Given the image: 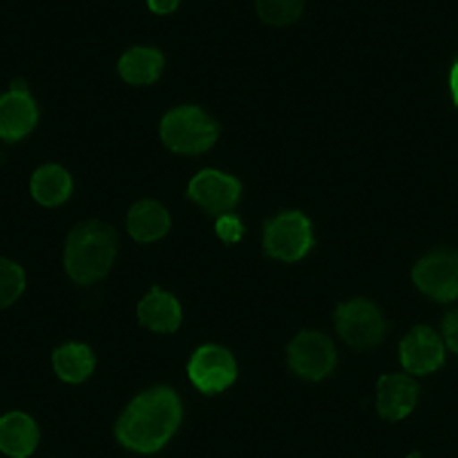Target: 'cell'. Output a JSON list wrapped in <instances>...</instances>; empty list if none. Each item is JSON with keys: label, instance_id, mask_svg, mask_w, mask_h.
<instances>
[{"label": "cell", "instance_id": "obj_14", "mask_svg": "<svg viewBox=\"0 0 458 458\" xmlns=\"http://www.w3.org/2000/svg\"><path fill=\"white\" fill-rule=\"evenodd\" d=\"M183 302L177 293L165 291V287H153V291H147L141 300H138L135 306V318L138 324H141L144 330H150V334H174L177 327L183 324Z\"/></svg>", "mask_w": 458, "mask_h": 458}, {"label": "cell", "instance_id": "obj_5", "mask_svg": "<svg viewBox=\"0 0 458 458\" xmlns=\"http://www.w3.org/2000/svg\"><path fill=\"white\" fill-rule=\"evenodd\" d=\"M315 220L300 208H282L263 224V250L276 263H302L315 254Z\"/></svg>", "mask_w": 458, "mask_h": 458}, {"label": "cell", "instance_id": "obj_9", "mask_svg": "<svg viewBox=\"0 0 458 458\" xmlns=\"http://www.w3.org/2000/svg\"><path fill=\"white\" fill-rule=\"evenodd\" d=\"M449 360V349L443 343L440 330L428 327V324H416L401 336L397 345V364L406 376L422 379V376H437Z\"/></svg>", "mask_w": 458, "mask_h": 458}, {"label": "cell", "instance_id": "obj_4", "mask_svg": "<svg viewBox=\"0 0 458 458\" xmlns=\"http://www.w3.org/2000/svg\"><path fill=\"white\" fill-rule=\"evenodd\" d=\"M330 324L339 343H345L354 352H370L388 334V315L373 297H345L330 312Z\"/></svg>", "mask_w": 458, "mask_h": 458}, {"label": "cell", "instance_id": "obj_11", "mask_svg": "<svg viewBox=\"0 0 458 458\" xmlns=\"http://www.w3.org/2000/svg\"><path fill=\"white\" fill-rule=\"evenodd\" d=\"M419 401H422V388L403 370H386L376 376L373 406L379 412V419H386V422H403V419H410L419 410Z\"/></svg>", "mask_w": 458, "mask_h": 458}, {"label": "cell", "instance_id": "obj_6", "mask_svg": "<svg viewBox=\"0 0 458 458\" xmlns=\"http://www.w3.org/2000/svg\"><path fill=\"white\" fill-rule=\"evenodd\" d=\"M284 367L293 379L318 386L327 382L330 376L339 370V343L336 336H330L327 330L306 327L287 343L284 352Z\"/></svg>", "mask_w": 458, "mask_h": 458}, {"label": "cell", "instance_id": "obj_8", "mask_svg": "<svg viewBox=\"0 0 458 458\" xmlns=\"http://www.w3.org/2000/svg\"><path fill=\"white\" fill-rule=\"evenodd\" d=\"M187 379L199 394L217 397L239 379V358L220 343H202L187 358Z\"/></svg>", "mask_w": 458, "mask_h": 458}, {"label": "cell", "instance_id": "obj_22", "mask_svg": "<svg viewBox=\"0 0 458 458\" xmlns=\"http://www.w3.org/2000/svg\"><path fill=\"white\" fill-rule=\"evenodd\" d=\"M147 10L157 13V16H174L181 10V4H147Z\"/></svg>", "mask_w": 458, "mask_h": 458}, {"label": "cell", "instance_id": "obj_16", "mask_svg": "<svg viewBox=\"0 0 458 458\" xmlns=\"http://www.w3.org/2000/svg\"><path fill=\"white\" fill-rule=\"evenodd\" d=\"M28 193L40 208H64L73 196V172L62 162H43L28 177Z\"/></svg>", "mask_w": 458, "mask_h": 458}, {"label": "cell", "instance_id": "obj_1", "mask_svg": "<svg viewBox=\"0 0 458 458\" xmlns=\"http://www.w3.org/2000/svg\"><path fill=\"white\" fill-rule=\"evenodd\" d=\"M183 425V397L172 386H153L135 394L116 419V443L125 453L157 455L168 449Z\"/></svg>", "mask_w": 458, "mask_h": 458}, {"label": "cell", "instance_id": "obj_20", "mask_svg": "<svg viewBox=\"0 0 458 458\" xmlns=\"http://www.w3.org/2000/svg\"><path fill=\"white\" fill-rule=\"evenodd\" d=\"M214 233H217V239L235 245V242H242V235H245V217H242L239 211H220L217 217H214Z\"/></svg>", "mask_w": 458, "mask_h": 458}, {"label": "cell", "instance_id": "obj_13", "mask_svg": "<svg viewBox=\"0 0 458 458\" xmlns=\"http://www.w3.org/2000/svg\"><path fill=\"white\" fill-rule=\"evenodd\" d=\"M125 233L138 245H159L172 235V214L157 199H138L125 208Z\"/></svg>", "mask_w": 458, "mask_h": 458}, {"label": "cell", "instance_id": "obj_19", "mask_svg": "<svg viewBox=\"0 0 458 458\" xmlns=\"http://www.w3.org/2000/svg\"><path fill=\"white\" fill-rule=\"evenodd\" d=\"M28 293V269L13 257H0V312Z\"/></svg>", "mask_w": 458, "mask_h": 458}, {"label": "cell", "instance_id": "obj_17", "mask_svg": "<svg viewBox=\"0 0 458 458\" xmlns=\"http://www.w3.org/2000/svg\"><path fill=\"white\" fill-rule=\"evenodd\" d=\"M40 449V425L31 412H0V453L10 458H31Z\"/></svg>", "mask_w": 458, "mask_h": 458}, {"label": "cell", "instance_id": "obj_2", "mask_svg": "<svg viewBox=\"0 0 458 458\" xmlns=\"http://www.w3.org/2000/svg\"><path fill=\"white\" fill-rule=\"evenodd\" d=\"M120 260V245L114 233L101 224L77 226L64 239L62 248V269L73 284H98L105 282Z\"/></svg>", "mask_w": 458, "mask_h": 458}, {"label": "cell", "instance_id": "obj_12", "mask_svg": "<svg viewBox=\"0 0 458 458\" xmlns=\"http://www.w3.org/2000/svg\"><path fill=\"white\" fill-rule=\"evenodd\" d=\"M40 123V101L28 86H10L0 92V141H21Z\"/></svg>", "mask_w": 458, "mask_h": 458}, {"label": "cell", "instance_id": "obj_7", "mask_svg": "<svg viewBox=\"0 0 458 458\" xmlns=\"http://www.w3.org/2000/svg\"><path fill=\"white\" fill-rule=\"evenodd\" d=\"M410 284L419 297L437 306L458 302V254L425 250L410 263Z\"/></svg>", "mask_w": 458, "mask_h": 458}, {"label": "cell", "instance_id": "obj_10", "mask_svg": "<svg viewBox=\"0 0 458 458\" xmlns=\"http://www.w3.org/2000/svg\"><path fill=\"white\" fill-rule=\"evenodd\" d=\"M245 196V187L233 172L217 165H205L196 168L187 181V199L199 208H208V211H233L235 205L242 202Z\"/></svg>", "mask_w": 458, "mask_h": 458}, {"label": "cell", "instance_id": "obj_21", "mask_svg": "<svg viewBox=\"0 0 458 458\" xmlns=\"http://www.w3.org/2000/svg\"><path fill=\"white\" fill-rule=\"evenodd\" d=\"M440 336H443V343H446L449 354H458V312L443 315V321H440Z\"/></svg>", "mask_w": 458, "mask_h": 458}, {"label": "cell", "instance_id": "obj_18", "mask_svg": "<svg viewBox=\"0 0 458 458\" xmlns=\"http://www.w3.org/2000/svg\"><path fill=\"white\" fill-rule=\"evenodd\" d=\"M53 367L58 373V379L71 382V386H83L98 370V354L83 339H71L62 343L53 354Z\"/></svg>", "mask_w": 458, "mask_h": 458}, {"label": "cell", "instance_id": "obj_23", "mask_svg": "<svg viewBox=\"0 0 458 458\" xmlns=\"http://www.w3.org/2000/svg\"><path fill=\"white\" fill-rule=\"evenodd\" d=\"M449 95H453V101L458 105V62L449 68Z\"/></svg>", "mask_w": 458, "mask_h": 458}, {"label": "cell", "instance_id": "obj_15", "mask_svg": "<svg viewBox=\"0 0 458 458\" xmlns=\"http://www.w3.org/2000/svg\"><path fill=\"white\" fill-rule=\"evenodd\" d=\"M114 71L125 86H153L165 73V53L153 43H131L116 55Z\"/></svg>", "mask_w": 458, "mask_h": 458}, {"label": "cell", "instance_id": "obj_3", "mask_svg": "<svg viewBox=\"0 0 458 458\" xmlns=\"http://www.w3.org/2000/svg\"><path fill=\"white\" fill-rule=\"evenodd\" d=\"M157 138L165 150L177 153V157H199V153L214 150V144L220 141V123L208 107L193 105V101H177L159 114Z\"/></svg>", "mask_w": 458, "mask_h": 458}]
</instances>
